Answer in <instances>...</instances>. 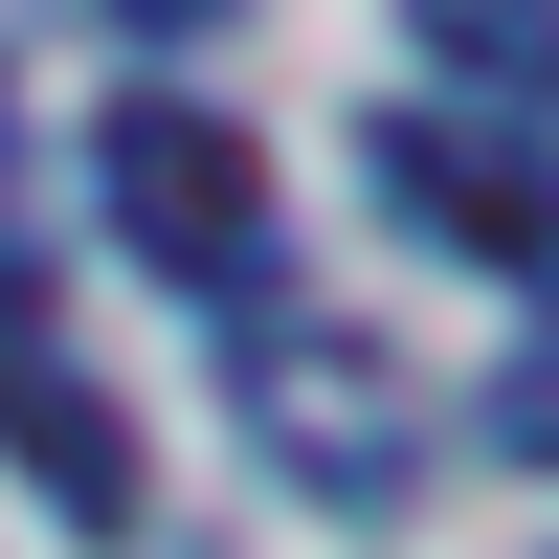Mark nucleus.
<instances>
[{
	"label": "nucleus",
	"instance_id": "f257e3e1",
	"mask_svg": "<svg viewBox=\"0 0 559 559\" xmlns=\"http://www.w3.org/2000/svg\"><path fill=\"white\" fill-rule=\"evenodd\" d=\"M90 202H112V247L179 269V292H247V247H269V157L224 112H179V90H134V112L90 134Z\"/></svg>",
	"mask_w": 559,
	"mask_h": 559
},
{
	"label": "nucleus",
	"instance_id": "20e7f679",
	"mask_svg": "<svg viewBox=\"0 0 559 559\" xmlns=\"http://www.w3.org/2000/svg\"><path fill=\"white\" fill-rule=\"evenodd\" d=\"M358 358H381V336L292 313V336H247V403H269V448H313V471H358V492H381V471H403V403L358 381Z\"/></svg>",
	"mask_w": 559,
	"mask_h": 559
},
{
	"label": "nucleus",
	"instance_id": "423d86ee",
	"mask_svg": "<svg viewBox=\"0 0 559 559\" xmlns=\"http://www.w3.org/2000/svg\"><path fill=\"white\" fill-rule=\"evenodd\" d=\"M471 426H492V448H515V471H559V292H537V336H515V358H492V403H471Z\"/></svg>",
	"mask_w": 559,
	"mask_h": 559
},
{
	"label": "nucleus",
	"instance_id": "7ed1b4c3",
	"mask_svg": "<svg viewBox=\"0 0 559 559\" xmlns=\"http://www.w3.org/2000/svg\"><path fill=\"white\" fill-rule=\"evenodd\" d=\"M0 448L45 471V515H68V537H134V426L68 381V336H45L23 269H0Z\"/></svg>",
	"mask_w": 559,
	"mask_h": 559
},
{
	"label": "nucleus",
	"instance_id": "39448f33",
	"mask_svg": "<svg viewBox=\"0 0 559 559\" xmlns=\"http://www.w3.org/2000/svg\"><path fill=\"white\" fill-rule=\"evenodd\" d=\"M448 23V68H492L515 112H559V0H426Z\"/></svg>",
	"mask_w": 559,
	"mask_h": 559
},
{
	"label": "nucleus",
	"instance_id": "0eeeda50",
	"mask_svg": "<svg viewBox=\"0 0 559 559\" xmlns=\"http://www.w3.org/2000/svg\"><path fill=\"white\" fill-rule=\"evenodd\" d=\"M134 23H224V0H134Z\"/></svg>",
	"mask_w": 559,
	"mask_h": 559
},
{
	"label": "nucleus",
	"instance_id": "f03ea898",
	"mask_svg": "<svg viewBox=\"0 0 559 559\" xmlns=\"http://www.w3.org/2000/svg\"><path fill=\"white\" fill-rule=\"evenodd\" d=\"M358 157H381V202L426 224V247H471V269H559V157H537V112H381Z\"/></svg>",
	"mask_w": 559,
	"mask_h": 559
}]
</instances>
